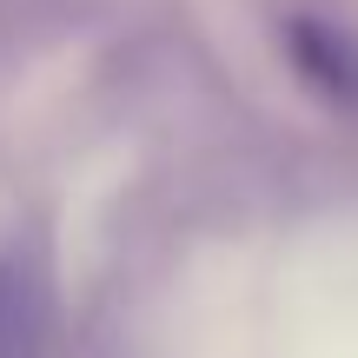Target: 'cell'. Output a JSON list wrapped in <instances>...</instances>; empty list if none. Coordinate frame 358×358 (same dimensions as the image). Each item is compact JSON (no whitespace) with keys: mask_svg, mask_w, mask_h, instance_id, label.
Masks as SVG:
<instances>
[{"mask_svg":"<svg viewBox=\"0 0 358 358\" xmlns=\"http://www.w3.org/2000/svg\"><path fill=\"white\" fill-rule=\"evenodd\" d=\"M272 34H279V53L292 60L299 87L319 106L358 120V34L352 27L325 7H285Z\"/></svg>","mask_w":358,"mask_h":358,"instance_id":"1","label":"cell"},{"mask_svg":"<svg viewBox=\"0 0 358 358\" xmlns=\"http://www.w3.org/2000/svg\"><path fill=\"white\" fill-rule=\"evenodd\" d=\"M0 358H53V259L40 239L0 245Z\"/></svg>","mask_w":358,"mask_h":358,"instance_id":"2","label":"cell"}]
</instances>
